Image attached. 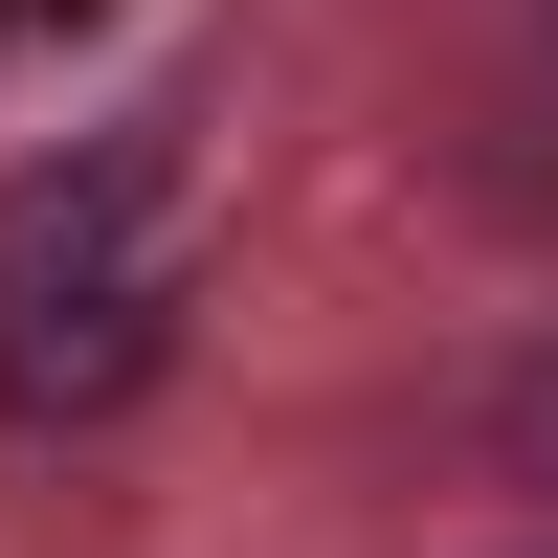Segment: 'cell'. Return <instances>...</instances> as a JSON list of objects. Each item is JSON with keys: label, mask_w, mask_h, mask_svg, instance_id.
Segmentation results:
<instances>
[{"label": "cell", "mask_w": 558, "mask_h": 558, "mask_svg": "<svg viewBox=\"0 0 558 558\" xmlns=\"http://www.w3.org/2000/svg\"><path fill=\"white\" fill-rule=\"evenodd\" d=\"M179 134H89V157L0 179V402L23 425H112L179 357Z\"/></svg>", "instance_id": "1"}, {"label": "cell", "mask_w": 558, "mask_h": 558, "mask_svg": "<svg viewBox=\"0 0 558 558\" xmlns=\"http://www.w3.org/2000/svg\"><path fill=\"white\" fill-rule=\"evenodd\" d=\"M0 23H23V0H0Z\"/></svg>", "instance_id": "3"}, {"label": "cell", "mask_w": 558, "mask_h": 558, "mask_svg": "<svg viewBox=\"0 0 558 558\" xmlns=\"http://www.w3.org/2000/svg\"><path fill=\"white\" fill-rule=\"evenodd\" d=\"M492 470H514V492H536V514H558V336L514 357V380H492Z\"/></svg>", "instance_id": "2"}]
</instances>
